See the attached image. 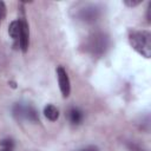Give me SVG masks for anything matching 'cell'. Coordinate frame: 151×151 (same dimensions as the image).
I'll use <instances>...</instances> for the list:
<instances>
[{"mask_svg": "<svg viewBox=\"0 0 151 151\" xmlns=\"http://www.w3.org/2000/svg\"><path fill=\"white\" fill-rule=\"evenodd\" d=\"M20 20V37H19V47L22 52H26L28 48L29 44V31H28V25L24 18L19 19Z\"/></svg>", "mask_w": 151, "mask_h": 151, "instance_id": "5", "label": "cell"}, {"mask_svg": "<svg viewBox=\"0 0 151 151\" xmlns=\"http://www.w3.org/2000/svg\"><path fill=\"white\" fill-rule=\"evenodd\" d=\"M109 46V38L101 32L93 33L86 41V50L93 55H101Z\"/></svg>", "mask_w": 151, "mask_h": 151, "instance_id": "2", "label": "cell"}, {"mask_svg": "<svg viewBox=\"0 0 151 151\" xmlns=\"http://www.w3.org/2000/svg\"><path fill=\"white\" fill-rule=\"evenodd\" d=\"M6 17V5L4 1H0V24L4 21Z\"/></svg>", "mask_w": 151, "mask_h": 151, "instance_id": "12", "label": "cell"}, {"mask_svg": "<svg viewBox=\"0 0 151 151\" xmlns=\"http://www.w3.org/2000/svg\"><path fill=\"white\" fill-rule=\"evenodd\" d=\"M100 17V8L96 5H85L77 12V18L83 22H94Z\"/></svg>", "mask_w": 151, "mask_h": 151, "instance_id": "3", "label": "cell"}, {"mask_svg": "<svg viewBox=\"0 0 151 151\" xmlns=\"http://www.w3.org/2000/svg\"><path fill=\"white\" fill-rule=\"evenodd\" d=\"M26 107H27V104L15 103L13 105V107H12L13 117L17 120H24V119H26Z\"/></svg>", "mask_w": 151, "mask_h": 151, "instance_id": "7", "label": "cell"}, {"mask_svg": "<svg viewBox=\"0 0 151 151\" xmlns=\"http://www.w3.org/2000/svg\"><path fill=\"white\" fill-rule=\"evenodd\" d=\"M44 114L45 117L51 120V122H55L58 118H59V110L54 106V105H46L44 107Z\"/></svg>", "mask_w": 151, "mask_h": 151, "instance_id": "9", "label": "cell"}, {"mask_svg": "<svg viewBox=\"0 0 151 151\" xmlns=\"http://www.w3.org/2000/svg\"><path fill=\"white\" fill-rule=\"evenodd\" d=\"M0 151H12V150H4V149H0Z\"/></svg>", "mask_w": 151, "mask_h": 151, "instance_id": "17", "label": "cell"}, {"mask_svg": "<svg viewBox=\"0 0 151 151\" xmlns=\"http://www.w3.org/2000/svg\"><path fill=\"white\" fill-rule=\"evenodd\" d=\"M57 77H58V84H59L60 92L64 98H67L71 92V83H70L68 74L63 66L57 67Z\"/></svg>", "mask_w": 151, "mask_h": 151, "instance_id": "4", "label": "cell"}, {"mask_svg": "<svg viewBox=\"0 0 151 151\" xmlns=\"http://www.w3.org/2000/svg\"><path fill=\"white\" fill-rule=\"evenodd\" d=\"M8 34L13 39L14 45L19 46V37H20V20H14L8 26Z\"/></svg>", "mask_w": 151, "mask_h": 151, "instance_id": "6", "label": "cell"}, {"mask_svg": "<svg viewBox=\"0 0 151 151\" xmlns=\"http://www.w3.org/2000/svg\"><path fill=\"white\" fill-rule=\"evenodd\" d=\"M151 8V4H149V6H147V8H146V21L150 24L151 22V18H150V9Z\"/></svg>", "mask_w": 151, "mask_h": 151, "instance_id": "16", "label": "cell"}, {"mask_svg": "<svg viewBox=\"0 0 151 151\" xmlns=\"http://www.w3.org/2000/svg\"><path fill=\"white\" fill-rule=\"evenodd\" d=\"M77 151H99L97 146H93V145H90V146H86V147H83L80 150H77Z\"/></svg>", "mask_w": 151, "mask_h": 151, "instance_id": "15", "label": "cell"}, {"mask_svg": "<svg viewBox=\"0 0 151 151\" xmlns=\"http://www.w3.org/2000/svg\"><path fill=\"white\" fill-rule=\"evenodd\" d=\"M129 147H130L131 151H146V150L142 149V147H140L139 145H137V144H129Z\"/></svg>", "mask_w": 151, "mask_h": 151, "instance_id": "14", "label": "cell"}, {"mask_svg": "<svg viewBox=\"0 0 151 151\" xmlns=\"http://www.w3.org/2000/svg\"><path fill=\"white\" fill-rule=\"evenodd\" d=\"M26 119L29 120V122H33V123H39V116H38V112L37 110L32 106V105H27L26 107Z\"/></svg>", "mask_w": 151, "mask_h": 151, "instance_id": "10", "label": "cell"}, {"mask_svg": "<svg viewBox=\"0 0 151 151\" xmlns=\"http://www.w3.org/2000/svg\"><path fill=\"white\" fill-rule=\"evenodd\" d=\"M140 2H142V0H136V1H133V0H125L124 1V5H126L127 7H136Z\"/></svg>", "mask_w": 151, "mask_h": 151, "instance_id": "13", "label": "cell"}, {"mask_svg": "<svg viewBox=\"0 0 151 151\" xmlns=\"http://www.w3.org/2000/svg\"><path fill=\"white\" fill-rule=\"evenodd\" d=\"M13 146H14V143L9 138L2 139L0 142V149H4V150H13Z\"/></svg>", "mask_w": 151, "mask_h": 151, "instance_id": "11", "label": "cell"}, {"mask_svg": "<svg viewBox=\"0 0 151 151\" xmlns=\"http://www.w3.org/2000/svg\"><path fill=\"white\" fill-rule=\"evenodd\" d=\"M131 47L142 57H151V33L146 29H131L129 32Z\"/></svg>", "mask_w": 151, "mask_h": 151, "instance_id": "1", "label": "cell"}, {"mask_svg": "<svg viewBox=\"0 0 151 151\" xmlns=\"http://www.w3.org/2000/svg\"><path fill=\"white\" fill-rule=\"evenodd\" d=\"M84 114L78 107H71L68 111V119L73 125H78L83 122Z\"/></svg>", "mask_w": 151, "mask_h": 151, "instance_id": "8", "label": "cell"}]
</instances>
